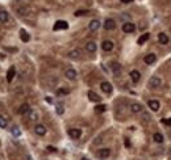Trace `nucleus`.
<instances>
[{"label":"nucleus","instance_id":"nucleus-1","mask_svg":"<svg viewBox=\"0 0 171 160\" xmlns=\"http://www.w3.org/2000/svg\"><path fill=\"white\" fill-rule=\"evenodd\" d=\"M69 28V24H67L66 21H63V20H58V21L54 24V26H53V30H65Z\"/></svg>","mask_w":171,"mask_h":160},{"label":"nucleus","instance_id":"nucleus-2","mask_svg":"<svg viewBox=\"0 0 171 160\" xmlns=\"http://www.w3.org/2000/svg\"><path fill=\"white\" fill-rule=\"evenodd\" d=\"M134 29H136V26L133 22L128 21V22H124V24H122V32H125V33H133Z\"/></svg>","mask_w":171,"mask_h":160},{"label":"nucleus","instance_id":"nucleus-3","mask_svg":"<svg viewBox=\"0 0 171 160\" xmlns=\"http://www.w3.org/2000/svg\"><path fill=\"white\" fill-rule=\"evenodd\" d=\"M159 85H161V79L158 78V76L150 78V80H149V87L150 88H158Z\"/></svg>","mask_w":171,"mask_h":160},{"label":"nucleus","instance_id":"nucleus-4","mask_svg":"<svg viewBox=\"0 0 171 160\" xmlns=\"http://www.w3.org/2000/svg\"><path fill=\"white\" fill-rule=\"evenodd\" d=\"M67 133H69V135L71 136L72 139H78L82 135V130H80V129H70Z\"/></svg>","mask_w":171,"mask_h":160},{"label":"nucleus","instance_id":"nucleus-5","mask_svg":"<svg viewBox=\"0 0 171 160\" xmlns=\"http://www.w3.org/2000/svg\"><path fill=\"white\" fill-rule=\"evenodd\" d=\"M109 155H111L109 148H101V150H99V152H97V156H99L100 159H107V157H109Z\"/></svg>","mask_w":171,"mask_h":160},{"label":"nucleus","instance_id":"nucleus-6","mask_svg":"<svg viewBox=\"0 0 171 160\" xmlns=\"http://www.w3.org/2000/svg\"><path fill=\"white\" fill-rule=\"evenodd\" d=\"M87 96H88V98L91 101H94V103H99L100 100H101V97H100L97 93H95L94 91H88V93H87Z\"/></svg>","mask_w":171,"mask_h":160},{"label":"nucleus","instance_id":"nucleus-7","mask_svg":"<svg viewBox=\"0 0 171 160\" xmlns=\"http://www.w3.org/2000/svg\"><path fill=\"white\" fill-rule=\"evenodd\" d=\"M147 105H149V108L152 109L153 112H158L159 110V101H157V100H150L149 103H147Z\"/></svg>","mask_w":171,"mask_h":160},{"label":"nucleus","instance_id":"nucleus-8","mask_svg":"<svg viewBox=\"0 0 171 160\" xmlns=\"http://www.w3.org/2000/svg\"><path fill=\"white\" fill-rule=\"evenodd\" d=\"M65 76H66L69 80H75V79H76V71L72 70V68H69V70L65 72Z\"/></svg>","mask_w":171,"mask_h":160},{"label":"nucleus","instance_id":"nucleus-9","mask_svg":"<svg viewBox=\"0 0 171 160\" xmlns=\"http://www.w3.org/2000/svg\"><path fill=\"white\" fill-rule=\"evenodd\" d=\"M104 28L107 30H113L115 28H116V24H115V21H113L112 19H107L104 22Z\"/></svg>","mask_w":171,"mask_h":160},{"label":"nucleus","instance_id":"nucleus-10","mask_svg":"<svg viewBox=\"0 0 171 160\" xmlns=\"http://www.w3.org/2000/svg\"><path fill=\"white\" fill-rule=\"evenodd\" d=\"M34 131H36V134H37V135L44 136L45 134H46V127H45L44 125H37L36 127H34Z\"/></svg>","mask_w":171,"mask_h":160},{"label":"nucleus","instance_id":"nucleus-11","mask_svg":"<svg viewBox=\"0 0 171 160\" xmlns=\"http://www.w3.org/2000/svg\"><path fill=\"white\" fill-rule=\"evenodd\" d=\"M100 88H101V91L104 93H111L112 92V85H111V83H108V82H103L101 85H100Z\"/></svg>","mask_w":171,"mask_h":160},{"label":"nucleus","instance_id":"nucleus-12","mask_svg":"<svg viewBox=\"0 0 171 160\" xmlns=\"http://www.w3.org/2000/svg\"><path fill=\"white\" fill-rule=\"evenodd\" d=\"M15 75H16V68L12 66V67L8 70V72H7V80H8V83H11L12 80H13Z\"/></svg>","mask_w":171,"mask_h":160},{"label":"nucleus","instance_id":"nucleus-13","mask_svg":"<svg viewBox=\"0 0 171 160\" xmlns=\"http://www.w3.org/2000/svg\"><path fill=\"white\" fill-rule=\"evenodd\" d=\"M155 60H157V57H155V54H147L146 57L144 58V62L146 63V64H153Z\"/></svg>","mask_w":171,"mask_h":160},{"label":"nucleus","instance_id":"nucleus-14","mask_svg":"<svg viewBox=\"0 0 171 160\" xmlns=\"http://www.w3.org/2000/svg\"><path fill=\"white\" fill-rule=\"evenodd\" d=\"M130 79H132V82H133V83H137L138 80L141 79V73L138 72L137 70L130 71Z\"/></svg>","mask_w":171,"mask_h":160},{"label":"nucleus","instance_id":"nucleus-15","mask_svg":"<svg viewBox=\"0 0 171 160\" xmlns=\"http://www.w3.org/2000/svg\"><path fill=\"white\" fill-rule=\"evenodd\" d=\"M101 49L104 50V51H111V50L113 49V42L112 41H104L101 44Z\"/></svg>","mask_w":171,"mask_h":160},{"label":"nucleus","instance_id":"nucleus-16","mask_svg":"<svg viewBox=\"0 0 171 160\" xmlns=\"http://www.w3.org/2000/svg\"><path fill=\"white\" fill-rule=\"evenodd\" d=\"M90 30H91V32H95V30H97L100 28V21L99 20H92L91 22H90Z\"/></svg>","mask_w":171,"mask_h":160},{"label":"nucleus","instance_id":"nucleus-17","mask_svg":"<svg viewBox=\"0 0 171 160\" xmlns=\"http://www.w3.org/2000/svg\"><path fill=\"white\" fill-rule=\"evenodd\" d=\"M111 68H112V71H113V73L116 76H119L120 75V71H121V67H120V64L117 62H113L112 64H111Z\"/></svg>","mask_w":171,"mask_h":160},{"label":"nucleus","instance_id":"nucleus-18","mask_svg":"<svg viewBox=\"0 0 171 160\" xmlns=\"http://www.w3.org/2000/svg\"><path fill=\"white\" fill-rule=\"evenodd\" d=\"M19 113L22 114V116L29 114V113H31V108H29V105H28V104H22L21 108H20V110H19Z\"/></svg>","mask_w":171,"mask_h":160},{"label":"nucleus","instance_id":"nucleus-19","mask_svg":"<svg viewBox=\"0 0 171 160\" xmlns=\"http://www.w3.org/2000/svg\"><path fill=\"white\" fill-rule=\"evenodd\" d=\"M158 39H159V42L162 45L168 44V37H167V34H165V33H159V34H158Z\"/></svg>","mask_w":171,"mask_h":160},{"label":"nucleus","instance_id":"nucleus-20","mask_svg":"<svg viewBox=\"0 0 171 160\" xmlns=\"http://www.w3.org/2000/svg\"><path fill=\"white\" fill-rule=\"evenodd\" d=\"M20 38H21L22 42H28L29 39H31V35L28 34V33L25 32L24 29H21V30H20Z\"/></svg>","mask_w":171,"mask_h":160},{"label":"nucleus","instance_id":"nucleus-21","mask_svg":"<svg viewBox=\"0 0 171 160\" xmlns=\"http://www.w3.org/2000/svg\"><path fill=\"white\" fill-rule=\"evenodd\" d=\"M149 37H150L149 33H145V34H142V35H141V37L137 39V44H138V45H144L145 42L149 39Z\"/></svg>","mask_w":171,"mask_h":160},{"label":"nucleus","instance_id":"nucleus-22","mask_svg":"<svg viewBox=\"0 0 171 160\" xmlns=\"http://www.w3.org/2000/svg\"><path fill=\"white\" fill-rule=\"evenodd\" d=\"M130 110L133 112V113H140L141 110H142V105L138 103H134L132 104V106H130Z\"/></svg>","mask_w":171,"mask_h":160},{"label":"nucleus","instance_id":"nucleus-23","mask_svg":"<svg viewBox=\"0 0 171 160\" xmlns=\"http://www.w3.org/2000/svg\"><path fill=\"white\" fill-rule=\"evenodd\" d=\"M86 49H87L88 53H95L96 51V44H95V42H87Z\"/></svg>","mask_w":171,"mask_h":160},{"label":"nucleus","instance_id":"nucleus-24","mask_svg":"<svg viewBox=\"0 0 171 160\" xmlns=\"http://www.w3.org/2000/svg\"><path fill=\"white\" fill-rule=\"evenodd\" d=\"M153 139H154V142H157V143H162V142L165 141V138H163V135L161 133H154L153 134Z\"/></svg>","mask_w":171,"mask_h":160},{"label":"nucleus","instance_id":"nucleus-25","mask_svg":"<svg viewBox=\"0 0 171 160\" xmlns=\"http://www.w3.org/2000/svg\"><path fill=\"white\" fill-rule=\"evenodd\" d=\"M8 13H7L6 11H0V22H3V24H6L7 21H8Z\"/></svg>","mask_w":171,"mask_h":160},{"label":"nucleus","instance_id":"nucleus-26","mask_svg":"<svg viewBox=\"0 0 171 160\" xmlns=\"http://www.w3.org/2000/svg\"><path fill=\"white\" fill-rule=\"evenodd\" d=\"M7 125H8V121H7L4 117L0 116V127H1V129H6Z\"/></svg>","mask_w":171,"mask_h":160},{"label":"nucleus","instance_id":"nucleus-27","mask_svg":"<svg viewBox=\"0 0 171 160\" xmlns=\"http://www.w3.org/2000/svg\"><path fill=\"white\" fill-rule=\"evenodd\" d=\"M105 110H107V106L103 105V104L101 105H97L96 108H95V112H96V113H103V112H105Z\"/></svg>","mask_w":171,"mask_h":160},{"label":"nucleus","instance_id":"nucleus-28","mask_svg":"<svg viewBox=\"0 0 171 160\" xmlns=\"http://www.w3.org/2000/svg\"><path fill=\"white\" fill-rule=\"evenodd\" d=\"M161 123L165 126H168V127H171V118H162L161 119Z\"/></svg>","mask_w":171,"mask_h":160},{"label":"nucleus","instance_id":"nucleus-29","mask_svg":"<svg viewBox=\"0 0 171 160\" xmlns=\"http://www.w3.org/2000/svg\"><path fill=\"white\" fill-rule=\"evenodd\" d=\"M29 118H31L32 121H37V119H38V114H37L36 112L31 110V113H29Z\"/></svg>","mask_w":171,"mask_h":160},{"label":"nucleus","instance_id":"nucleus-30","mask_svg":"<svg viewBox=\"0 0 171 160\" xmlns=\"http://www.w3.org/2000/svg\"><path fill=\"white\" fill-rule=\"evenodd\" d=\"M11 131H12V134H13L15 136H20V135H21V131H20L19 127H16V126H13Z\"/></svg>","mask_w":171,"mask_h":160},{"label":"nucleus","instance_id":"nucleus-31","mask_svg":"<svg viewBox=\"0 0 171 160\" xmlns=\"http://www.w3.org/2000/svg\"><path fill=\"white\" fill-rule=\"evenodd\" d=\"M79 55H80L79 50H74V51H70L69 53V57H71V58H78Z\"/></svg>","mask_w":171,"mask_h":160},{"label":"nucleus","instance_id":"nucleus-32","mask_svg":"<svg viewBox=\"0 0 171 160\" xmlns=\"http://www.w3.org/2000/svg\"><path fill=\"white\" fill-rule=\"evenodd\" d=\"M87 13H88V11H83V9H79V11H76L74 15L76 17H79V16H84V15H87Z\"/></svg>","mask_w":171,"mask_h":160},{"label":"nucleus","instance_id":"nucleus-33","mask_svg":"<svg viewBox=\"0 0 171 160\" xmlns=\"http://www.w3.org/2000/svg\"><path fill=\"white\" fill-rule=\"evenodd\" d=\"M69 93V91L67 89H59V91H57V95H67Z\"/></svg>","mask_w":171,"mask_h":160},{"label":"nucleus","instance_id":"nucleus-34","mask_svg":"<svg viewBox=\"0 0 171 160\" xmlns=\"http://www.w3.org/2000/svg\"><path fill=\"white\" fill-rule=\"evenodd\" d=\"M57 113H58V114H62V113H63V106H62V105H58V106H57Z\"/></svg>","mask_w":171,"mask_h":160},{"label":"nucleus","instance_id":"nucleus-35","mask_svg":"<svg viewBox=\"0 0 171 160\" xmlns=\"http://www.w3.org/2000/svg\"><path fill=\"white\" fill-rule=\"evenodd\" d=\"M47 150H49L50 152H55V151H57V148H55V147H53V146H49V147H47Z\"/></svg>","mask_w":171,"mask_h":160},{"label":"nucleus","instance_id":"nucleus-36","mask_svg":"<svg viewBox=\"0 0 171 160\" xmlns=\"http://www.w3.org/2000/svg\"><path fill=\"white\" fill-rule=\"evenodd\" d=\"M134 0H121V3H124V4H129V3H133Z\"/></svg>","mask_w":171,"mask_h":160},{"label":"nucleus","instance_id":"nucleus-37","mask_svg":"<svg viewBox=\"0 0 171 160\" xmlns=\"http://www.w3.org/2000/svg\"><path fill=\"white\" fill-rule=\"evenodd\" d=\"M144 117H145V121H146V122H147V121H149V119H150L149 114H146V113H145V114H144ZM144 117H142V118H144Z\"/></svg>","mask_w":171,"mask_h":160},{"label":"nucleus","instance_id":"nucleus-38","mask_svg":"<svg viewBox=\"0 0 171 160\" xmlns=\"http://www.w3.org/2000/svg\"><path fill=\"white\" fill-rule=\"evenodd\" d=\"M125 144H127V147H129V146H130V143H129V141H128V139L125 141Z\"/></svg>","mask_w":171,"mask_h":160},{"label":"nucleus","instance_id":"nucleus-39","mask_svg":"<svg viewBox=\"0 0 171 160\" xmlns=\"http://www.w3.org/2000/svg\"><path fill=\"white\" fill-rule=\"evenodd\" d=\"M46 101L50 104V103H51V98H50V97H46Z\"/></svg>","mask_w":171,"mask_h":160},{"label":"nucleus","instance_id":"nucleus-40","mask_svg":"<svg viewBox=\"0 0 171 160\" xmlns=\"http://www.w3.org/2000/svg\"><path fill=\"white\" fill-rule=\"evenodd\" d=\"M82 160H88V159H86V157H83V159Z\"/></svg>","mask_w":171,"mask_h":160}]
</instances>
